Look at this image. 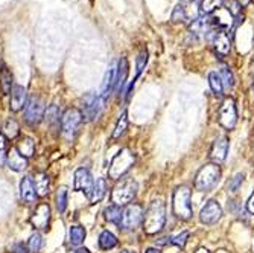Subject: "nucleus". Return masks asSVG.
Returning a JSON list of instances; mask_svg holds the SVG:
<instances>
[{
  "label": "nucleus",
  "instance_id": "2",
  "mask_svg": "<svg viewBox=\"0 0 254 253\" xmlns=\"http://www.w3.org/2000/svg\"><path fill=\"white\" fill-rule=\"evenodd\" d=\"M190 197H192V191L186 185L178 186L174 191V195H172V211H174V215L178 220L188 221V220L192 218L193 209H192Z\"/></svg>",
  "mask_w": 254,
  "mask_h": 253
},
{
  "label": "nucleus",
  "instance_id": "3",
  "mask_svg": "<svg viewBox=\"0 0 254 253\" xmlns=\"http://www.w3.org/2000/svg\"><path fill=\"white\" fill-rule=\"evenodd\" d=\"M135 164V156L131 150L124 148L121 150L116 156L113 157L110 168H108V177L111 180H119L122 178L129 169L131 167Z\"/></svg>",
  "mask_w": 254,
  "mask_h": 253
},
{
  "label": "nucleus",
  "instance_id": "46",
  "mask_svg": "<svg viewBox=\"0 0 254 253\" xmlns=\"http://www.w3.org/2000/svg\"><path fill=\"white\" fill-rule=\"evenodd\" d=\"M196 253H210V252H209V250H205V249H199Z\"/></svg>",
  "mask_w": 254,
  "mask_h": 253
},
{
  "label": "nucleus",
  "instance_id": "25",
  "mask_svg": "<svg viewBox=\"0 0 254 253\" xmlns=\"http://www.w3.org/2000/svg\"><path fill=\"white\" fill-rule=\"evenodd\" d=\"M12 74L9 69L3 64L2 69H0V87H2V91L5 95H8L12 90Z\"/></svg>",
  "mask_w": 254,
  "mask_h": 253
},
{
  "label": "nucleus",
  "instance_id": "45",
  "mask_svg": "<svg viewBox=\"0 0 254 253\" xmlns=\"http://www.w3.org/2000/svg\"><path fill=\"white\" fill-rule=\"evenodd\" d=\"M145 253H161V252H160L158 249H148Z\"/></svg>",
  "mask_w": 254,
  "mask_h": 253
},
{
  "label": "nucleus",
  "instance_id": "20",
  "mask_svg": "<svg viewBox=\"0 0 254 253\" xmlns=\"http://www.w3.org/2000/svg\"><path fill=\"white\" fill-rule=\"evenodd\" d=\"M6 164H8V167H9L12 171L20 172V171H23V169H26V167H28V159H26V157H23V156L17 151V148L14 147V148H11V150L8 151V154H6Z\"/></svg>",
  "mask_w": 254,
  "mask_h": 253
},
{
  "label": "nucleus",
  "instance_id": "42",
  "mask_svg": "<svg viewBox=\"0 0 254 253\" xmlns=\"http://www.w3.org/2000/svg\"><path fill=\"white\" fill-rule=\"evenodd\" d=\"M247 211H248L251 215H254V192L251 194V197H250L248 201H247Z\"/></svg>",
  "mask_w": 254,
  "mask_h": 253
},
{
  "label": "nucleus",
  "instance_id": "47",
  "mask_svg": "<svg viewBox=\"0 0 254 253\" xmlns=\"http://www.w3.org/2000/svg\"><path fill=\"white\" fill-rule=\"evenodd\" d=\"M121 253H134V252H129V250H122Z\"/></svg>",
  "mask_w": 254,
  "mask_h": 253
},
{
  "label": "nucleus",
  "instance_id": "12",
  "mask_svg": "<svg viewBox=\"0 0 254 253\" xmlns=\"http://www.w3.org/2000/svg\"><path fill=\"white\" fill-rule=\"evenodd\" d=\"M93 177H91L90 171L87 168H78L73 175V189L84 192L87 197H90L91 189H93Z\"/></svg>",
  "mask_w": 254,
  "mask_h": 253
},
{
  "label": "nucleus",
  "instance_id": "18",
  "mask_svg": "<svg viewBox=\"0 0 254 253\" xmlns=\"http://www.w3.org/2000/svg\"><path fill=\"white\" fill-rule=\"evenodd\" d=\"M28 93L26 88L23 85H14L11 90V110L12 111H20L23 107L28 104Z\"/></svg>",
  "mask_w": 254,
  "mask_h": 253
},
{
  "label": "nucleus",
  "instance_id": "14",
  "mask_svg": "<svg viewBox=\"0 0 254 253\" xmlns=\"http://www.w3.org/2000/svg\"><path fill=\"white\" fill-rule=\"evenodd\" d=\"M221 217H222V208L216 200H209L199 212V220L209 226L218 223Z\"/></svg>",
  "mask_w": 254,
  "mask_h": 253
},
{
  "label": "nucleus",
  "instance_id": "24",
  "mask_svg": "<svg viewBox=\"0 0 254 253\" xmlns=\"http://www.w3.org/2000/svg\"><path fill=\"white\" fill-rule=\"evenodd\" d=\"M105 194H107V181H105V178L99 177V178H96L95 185H93V189H91V194L88 197L90 203L101 201L105 197Z\"/></svg>",
  "mask_w": 254,
  "mask_h": 253
},
{
  "label": "nucleus",
  "instance_id": "37",
  "mask_svg": "<svg viewBox=\"0 0 254 253\" xmlns=\"http://www.w3.org/2000/svg\"><path fill=\"white\" fill-rule=\"evenodd\" d=\"M146 63H148V52L143 49L140 54H138V57H137V64H135V78H134V81H135L138 77H140V74H142V71L145 69Z\"/></svg>",
  "mask_w": 254,
  "mask_h": 253
},
{
  "label": "nucleus",
  "instance_id": "30",
  "mask_svg": "<svg viewBox=\"0 0 254 253\" xmlns=\"http://www.w3.org/2000/svg\"><path fill=\"white\" fill-rule=\"evenodd\" d=\"M122 209L121 206H110L104 211V215H105V220L110 221V223H114V224H121V220H122Z\"/></svg>",
  "mask_w": 254,
  "mask_h": 253
},
{
  "label": "nucleus",
  "instance_id": "9",
  "mask_svg": "<svg viewBox=\"0 0 254 253\" xmlns=\"http://www.w3.org/2000/svg\"><path fill=\"white\" fill-rule=\"evenodd\" d=\"M207 38L210 40V43L213 44V49L219 57H227L232 51V40H230V35L227 32V29H212L209 34H207Z\"/></svg>",
  "mask_w": 254,
  "mask_h": 253
},
{
  "label": "nucleus",
  "instance_id": "11",
  "mask_svg": "<svg viewBox=\"0 0 254 253\" xmlns=\"http://www.w3.org/2000/svg\"><path fill=\"white\" fill-rule=\"evenodd\" d=\"M143 208L140 204L132 203L127 206V209L122 212V220H121V227L124 231H132L138 224L143 221Z\"/></svg>",
  "mask_w": 254,
  "mask_h": 253
},
{
  "label": "nucleus",
  "instance_id": "41",
  "mask_svg": "<svg viewBox=\"0 0 254 253\" xmlns=\"http://www.w3.org/2000/svg\"><path fill=\"white\" fill-rule=\"evenodd\" d=\"M12 253H29V249H28L26 244L17 243V244H14V247H12Z\"/></svg>",
  "mask_w": 254,
  "mask_h": 253
},
{
  "label": "nucleus",
  "instance_id": "26",
  "mask_svg": "<svg viewBox=\"0 0 254 253\" xmlns=\"http://www.w3.org/2000/svg\"><path fill=\"white\" fill-rule=\"evenodd\" d=\"M128 61L127 58H121L119 64H118V72H116V87L118 90H122L124 85H125V80H127V75H128Z\"/></svg>",
  "mask_w": 254,
  "mask_h": 253
},
{
  "label": "nucleus",
  "instance_id": "23",
  "mask_svg": "<svg viewBox=\"0 0 254 253\" xmlns=\"http://www.w3.org/2000/svg\"><path fill=\"white\" fill-rule=\"evenodd\" d=\"M15 148H17V151L23 157L29 159V157H32L35 154V141L32 139V137H29V136H23L21 139L17 142Z\"/></svg>",
  "mask_w": 254,
  "mask_h": 253
},
{
  "label": "nucleus",
  "instance_id": "10",
  "mask_svg": "<svg viewBox=\"0 0 254 253\" xmlns=\"http://www.w3.org/2000/svg\"><path fill=\"white\" fill-rule=\"evenodd\" d=\"M219 125L224 127L225 130H233L238 122V110H236V102L232 98H227L222 105L219 107Z\"/></svg>",
  "mask_w": 254,
  "mask_h": 253
},
{
  "label": "nucleus",
  "instance_id": "40",
  "mask_svg": "<svg viewBox=\"0 0 254 253\" xmlns=\"http://www.w3.org/2000/svg\"><path fill=\"white\" fill-rule=\"evenodd\" d=\"M188 238H189V232L184 231V232H181V234H178L175 237H171L169 243L177 246V247H184V246H186V243H188Z\"/></svg>",
  "mask_w": 254,
  "mask_h": 253
},
{
  "label": "nucleus",
  "instance_id": "31",
  "mask_svg": "<svg viewBox=\"0 0 254 253\" xmlns=\"http://www.w3.org/2000/svg\"><path fill=\"white\" fill-rule=\"evenodd\" d=\"M209 84H210V88L213 90L215 95H218V96L224 95V83H222L218 72H210L209 74Z\"/></svg>",
  "mask_w": 254,
  "mask_h": 253
},
{
  "label": "nucleus",
  "instance_id": "19",
  "mask_svg": "<svg viewBox=\"0 0 254 253\" xmlns=\"http://www.w3.org/2000/svg\"><path fill=\"white\" fill-rule=\"evenodd\" d=\"M116 72H118V66L111 64L108 67L105 77H104V83H102V87H101V96L104 99H107L111 95L113 88L116 87Z\"/></svg>",
  "mask_w": 254,
  "mask_h": 253
},
{
  "label": "nucleus",
  "instance_id": "8",
  "mask_svg": "<svg viewBox=\"0 0 254 253\" xmlns=\"http://www.w3.org/2000/svg\"><path fill=\"white\" fill-rule=\"evenodd\" d=\"M105 99L99 93H88L82 99V116L87 118V121H95L99 118V114L104 110Z\"/></svg>",
  "mask_w": 254,
  "mask_h": 253
},
{
  "label": "nucleus",
  "instance_id": "15",
  "mask_svg": "<svg viewBox=\"0 0 254 253\" xmlns=\"http://www.w3.org/2000/svg\"><path fill=\"white\" fill-rule=\"evenodd\" d=\"M49 221H51V206L48 203H40L31 215V224L34 226V229L46 231L49 227Z\"/></svg>",
  "mask_w": 254,
  "mask_h": 253
},
{
  "label": "nucleus",
  "instance_id": "38",
  "mask_svg": "<svg viewBox=\"0 0 254 253\" xmlns=\"http://www.w3.org/2000/svg\"><path fill=\"white\" fill-rule=\"evenodd\" d=\"M46 119H48L49 124H60V110L55 104H52L48 110H46Z\"/></svg>",
  "mask_w": 254,
  "mask_h": 253
},
{
  "label": "nucleus",
  "instance_id": "48",
  "mask_svg": "<svg viewBox=\"0 0 254 253\" xmlns=\"http://www.w3.org/2000/svg\"><path fill=\"white\" fill-rule=\"evenodd\" d=\"M219 253H225V252H224V250H222V252H219Z\"/></svg>",
  "mask_w": 254,
  "mask_h": 253
},
{
  "label": "nucleus",
  "instance_id": "32",
  "mask_svg": "<svg viewBox=\"0 0 254 253\" xmlns=\"http://www.w3.org/2000/svg\"><path fill=\"white\" fill-rule=\"evenodd\" d=\"M224 5V0H201V11L204 14H213L215 11L221 9Z\"/></svg>",
  "mask_w": 254,
  "mask_h": 253
},
{
  "label": "nucleus",
  "instance_id": "35",
  "mask_svg": "<svg viewBox=\"0 0 254 253\" xmlns=\"http://www.w3.org/2000/svg\"><path fill=\"white\" fill-rule=\"evenodd\" d=\"M67 197H68L67 188L61 186L58 189V192H57V209H58L60 214H63L67 209Z\"/></svg>",
  "mask_w": 254,
  "mask_h": 253
},
{
  "label": "nucleus",
  "instance_id": "7",
  "mask_svg": "<svg viewBox=\"0 0 254 253\" xmlns=\"http://www.w3.org/2000/svg\"><path fill=\"white\" fill-rule=\"evenodd\" d=\"M84 116H82V111L78 108H67L63 116H61V133L65 139H73L79 125L82 124Z\"/></svg>",
  "mask_w": 254,
  "mask_h": 253
},
{
  "label": "nucleus",
  "instance_id": "39",
  "mask_svg": "<svg viewBox=\"0 0 254 253\" xmlns=\"http://www.w3.org/2000/svg\"><path fill=\"white\" fill-rule=\"evenodd\" d=\"M244 177L245 175L242 172H239L232 180H230V183H228V192H238L239 188L242 186V183H244Z\"/></svg>",
  "mask_w": 254,
  "mask_h": 253
},
{
  "label": "nucleus",
  "instance_id": "13",
  "mask_svg": "<svg viewBox=\"0 0 254 253\" xmlns=\"http://www.w3.org/2000/svg\"><path fill=\"white\" fill-rule=\"evenodd\" d=\"M43 116H44V105H43V102L38 98H35V96L31 98L28 101L26 107H25V121L29 125L35 127V125H38L43 121Z\"/></svg>",
  "mask_w": 254,
  "mask_h": 253
},
{
  "label": "nucleus",
  "instance_id": "6",
  "mask_svg": "<svg viewBox=\"0 0 254 253\" xmlns=\"http://www.w3.org/2000/svg\"><path fill=\"white\" fill-rule=\"evenodd\" d=\"M137 194V183L132 178H124L121 180V183H118L114 186L113 192H111V200L116 206H124L128 204L134 200Z\"/></svg>",
  "mask_w": 254,
  "mask_h": 253
},
{
  "label": "nucleus",
  "instance_id": "16",
  "mask_svg": "<svg viewBox=\"0 0 254 253\" xmlns=\"http://www.w3.org/2000/svg\"><path fill=\"white\" fill-rule=\"evenodd\" d=\"M228 147H230L228 137H225V136H219L218 139H215V142L212 144V148H210V154H209V157L213 160L215 164H222L224 160L227 159Z\"/></svg>",
  "mask_w": 254,
  "mask_h": 253
},
{
  "label": "nucleus",
  "instance_id": "34",
  "mask_svg": "<svg viewBox=\"0 0 254 253\" xmlns=\"http://www.w3.org/2000/svg\"><path fill=\"white\" fill-rule=\"evenodd\" d=\"M219 77H221V80H222V83H224V88L227 87V88H232L233 85H235V78H233V74H232V71L227 67V66H221V69H219Z\"/></svg>",
  "mask_w": 254,
  "mask_h": 253
},
{
  "label": "nucleus",
  "instance_id": "33",
  "mask_svg": "<svg viewBox=\"0 0 254 253\" xmlns=\"http://www.w3.org/2000/svg\"><path fill=\"white\" fill-rule=\"evenodd\" d=\"M127 128H128V114H127V111H124L116 124V128L113 131V139H119V137L127 131Z\"/></svg>",
  "mask_w": 254,
  "mask_h": 253
},
{
  "label": "nucleus",
  "instance_id": "21",
  "mask_svg": "<svg viewBox=\"0 0 254 253\" xmlns=\"http://www.w3.org/2000/svg\"><path fill=\"white\" fill-rule=\"evenodd\" d=\"M210 31H212V21L209 18H196L193 23H190V28H189V32L195 35L196 38L207 37V34Z\"/></svg>",
  "mask_w": 254,
  "mask_h": 253
},
{
  "label": "nucleus",
  "instance_id": "28",
  "mask_svg": "<svg viewBox=\"0 0 254 253\" xmlns=\"http://www.w3.org/2000/svg\"><path fill=\"white\" fill-rule=\"evenodd\" d=\"M20 133V127L15 119H6L2 125V134L8 139H15Z\"/></svg>",
  "mask_w": 254,
  "mask_h": 253
},
{
  "label": "nucleus",
  "instance_id": "27",
  "mask_svg": "<svg viewBox=\"0 0 254 253\" xmlns=\"http://www.w3.org/2000/svg\"><path fill=\"white\" fill-rule=\"evenodd\" d=\"M68 238L72 246H81L85 240V229L82 226H72L68 231Z\"/></svg>",
  "mask_w": 254,
  "mask_h": 253
},
{
  "label": "nucleus",
  "instance_id": "22",
  "mask_svg": "<svg viewBox=\"0 0 254 253\" xmlns=\"http://www.w3.org/2000/svg\"><path fill=\"white\" fill-rule=\"evenodd\" d=\"M34 186H35V191H37L38 197H46V195L49 194V188H51V178H49V175L46 174V172L35 174Z\"/></svg>",
  "mask_w": 254,
  "mask_h": 253
},
{
  "label": "nucleus",
  "instance_id": "36",
  "mask_svg": "<svg viewBox=\"0 0 254 253\" xmlns=\"http://www.w3.org/2000/svg\"><path fill=\"white\" fill-rule=\"evenodd\" d=\"M41 247H43V238H41V235H40V234H32V235L29 237V241H28V249H29V252L38 253V252L41 250Z\"/></svg>",
  "mask_w": 254,
  "mask_h": 253
},
{
  "label": "nucleus",
  "instance_id": "29",
  "mask_svg": "<svg viewBox=\"0 0 254 253\" xmlns=\"http://www.w3.org/2000/svg\"><path fill=\"white\" fill-rule=\"evenodd\" d=\"M118 246V238L114 237L110 231H104L99 235V247L102 250H111Z\"/></svg>",
  "mask_w": 254,
  "mask_h": 253
},
{
  "label": "nucleus",
  "instance_id": "1",
  "mask_svg": "<svg viewBox=\"0 0 254 253\" xmlns=\"http://www.w3.org/2000/svg\"><path fill=\"white\" fill-rule=\"evenodd\" d=\"M165 223H166V206L161 200H155L149 204V208L143 215V221H142L143 231L148 235L158 234L165 227Z\"/></svg>",
  "mask_w": 254,
  "mask_h": 253
},
{
  "label": "nucleus",
  "instance_id": "43",
  "mask_svg": "<svg viewBox=\"0 0 254 253\" xmlns=\"http://www.w3.org/2000/svg\"><path fill=\"white\" fill-rule=\"evenodd\" d=\"M5 147H6V139H5V136L0 133V151H2Z\"/></svg>",
  "mask_w": 254,
  "mask_h": 253
},
{
  "label": "nucleus",
  "instance_id": "5",
  "mask_svg": "<svg viewBox=\"0 0 254 253\" xmlns=\"http://www.w3.org/2000/svg\"><path fill=\"white\" fill-rule=\"evenodd\" d=\"M201 12V2L199 0H180L172 12L174 21L181 23H193L196 18H199Z\"/></svg>",
  "mask_w": 254,
  "mask_h": 253
},
{
  "label": "nucleus",
  "instance_id": "17",
  "mask_svg": "<svg viewBox=\"0 0 254 253\" xmlns=\"http://www.w3.org/2000/svg\"><path fill=\"white\" fill-rule=\"evenodd\" d=\"M37 191L34 186V180L31 177H23L20 181V198L25 204H32L37 200Z\"/></svg>",
  "mask_w": 254,
  "mask_h": 253
},
{
  "label": "nucleus",
  "instance_id": "44",
  "mask_svg": "<svg viewBox=\"0 0 254 253\" xmlns=\"http://www.w3.org/2000/svg\"><path fill=\"white\" fill-rule=\"evenodd\" d=\"M75 253H91V252L88 249H85V247H79Z\"/></svg>",
  "mask_w": 254,
  "mask_h": 253
},
{
  "label": "nucleus",
  "instance_id": "4",
  "mask_svg": "<svg viewBox=\"0 0 254 253\" xmlns=\"http://www.w3.org/2000/svg\"><path fill=\"white\" fill-rule=\"evenodd\" d=\"M221 178V168L216 164H207L199 168L195 175V188L196 191L207 192L213 189Z\"/></svg>",
  "mask_w": 254,
  "mask_h": 253
}]
</instances>
